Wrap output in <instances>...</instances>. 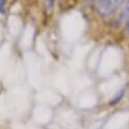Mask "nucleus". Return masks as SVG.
<instances>
[{"label":"nucleus","mask_w":129,"mask_h":129,"mask_svg":"<svg viewBox=\"0 0 129 129\" xmlns=\"http://www.w3.org/2000/svg\"><path fill=\"white\" fill-rule=\"evenodd\" d=\"M126 0H95V9L103 18L115 16Z\"/></svg>","instance_id":"nucleus-1"},{"label":"nucleus","mask_w":129,"mask_h":129,"mask_svg":"<svg viewBox=\"0 0 129 129\" xmlns=\"http://www.w3.org/2000/svg\"><path fill=\"white\" fill-rule=\"evenodd\" d=\"M129 21V0H126L123 6L118 12V16L115 18V24L121 26Z\"/></svg>","instance_id":"nucleus-2"},{"label":"nucleus","mask_w":129,"mask_h":129,"mask_svg":"<svg viewBox=\"0 0 129 129\" xmlns=\"http://www.w3.org/2000/svg\"><path fill=\"white\" fill-rule=\"evenodd\" d=\"M56 1L57 0H43V3H44V10H45V13L47 15H50L54 8H55V5H56Z\"/></svg>","instance_id":"nucleus-3"},{"label":"nucleus","mask_w":129,"mask_h":129,"mask_svg":"<svg viewBox=\"0 0 129 129\" xmlns=\"http://www.w3.org/2000/svg\"><path fill=\"white\" fill-rule=\"evenodd\" d=\"M6 3H7V0H0V13H2L4 11Z\"/></svg>","instance_id":"nucleus-4"}]
</instances>
